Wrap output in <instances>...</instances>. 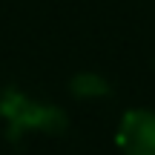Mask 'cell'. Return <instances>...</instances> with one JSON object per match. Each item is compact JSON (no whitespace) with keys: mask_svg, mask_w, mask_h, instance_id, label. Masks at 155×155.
Segmentation results:
<instances>
[{"mask_svg":"<svg viewBox=\"0 0 155 155\" xmlns=\"http://www.w3.org/2000/svg\"><path fill=\"white\" fill-rule=\"evenodd\" d=\"M118 147L127 155H155V112L129 109L118 127Z\"/></svg>","mask_w":155,"mask_h":155,"instance_id":"6da1fadb","label":"cell"},{"mask_svg":"<svg viewBox=\"0 0 155 155\" xmlns=\"http://www.w3.org/2000/svg\"><path fill=\"white\" fill-rule=\"evenodd\" d=\"M72 89L78 95H101V92H106V83L98 81L95 75H78L72 81Z\"/></svg>","mask_w":155,"mask_h":155,"instance_id":"7a4b0ae2","label":"cell"}]
</instances>
